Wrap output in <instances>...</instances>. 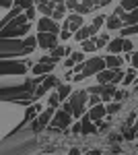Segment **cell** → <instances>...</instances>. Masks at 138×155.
Here are the masks:
<instances>
[{
  "mask_svg": "<svg viewBox=\"0 0 138 155\" xmlns=\"http://www.w3.org/2000/svg\"><path fill=\"white\" fill-rule=\"evenodd\" d=\"M70 56H72V60H74L76 64H79V62H85V54H82V52H74V54H70Z\"/></svg>",
  "mask_w": 138,
  "mask_h": 155,
  "instance_id": "37",
  "label": "cell"
},
{
  "mask_svg": "<svg viewBox=\"0 0 138 155\" xmlns=\"http://www.w3.org/2000/svg\"><path fill=\"white\" fill-rule=\"evenodd\" d=\"M54 19H66V6H64V2L62 4H56V11L52 15Z\"/></svg>",
  "mask_w": 138,
  "mask_h": 155,
  "instance_id": "24",
  "label": "cell"
},
{
  "mask_svg": "<svg viewBox=\"0 0 138 155\" xmlns=\"http://www.w3.org/2000/svg\"><path fill=\"white\" fill-rule=\"evenodd\" d=\"M0 4H2L4 8H8V6H11V0H0Z\"/></svg>",
  "mask_w": 138,
  "mask_h": 155,
  "instance_id": "45",
  "label": "cell"
},
{
  "mask_svg": "<svg viewBox=\"0 0 138 155\" xmlns=\"http://www.w3.org/2000/svg\"><path fill=\"white\" fill-rule=\"evenodd\" d=\"M126 95H128V91H124V89H122V91H115V93H114V99H115V101H122Z\"/></svg>",
  "mask_w": 138,
  "mask_h": 155,
  "instance_id": "38",
  "label": "cell"
},
{
  "mask_svg": "<svg viewBox=\"0 0 138 155\" xmlns=\"http://www.w3.org/2000/svg\"><path fill=\"white\" fill-rule=\"evenodd\" d=\"M37 41H39V48L52 50V48H56V44H58V35L56 33H50V31H39Z\"/></svg>",
  "mask_w": 138,
  "mask_h": 155,
  "instance_id": "4",
  "label": "cell"
},
{
  "mask_svg": "<svg viewBox=\"0 0 138 155\" xmlns=\"http://www.w3.org/2000/svg\"><path fill=\"white\" fill-rule=\"evenodd\" d=\"M54 64L56 62H46V60H39L37 64H33V74H50L54 71Z\"/></svg>",
  "mask_w": 138,
  "mask_h": 155,
  "instance_id": "12",
  "label": "cell"
},
{
  "mask_svg": "<svg viewBox=\"0 0 138 155\" xmlns=\"http://www.w3.org/2000/svg\"><path fill=\"white\" fill-rule=\"evenodd\" d=\"M81 46H82V52H95V50H99L97 39H95V37H89V39L81 41Z\"/></svg>",
  "mask_w": 138,
  "mask_h": 155,
  "instance_id": "19",
  "label": "cell"
},
{
  "mask_svg": "<svg viewBox=\"0 0 138 155\" xmlns=\"http://www.w3.org/2000/svg\"><path fill=\"white\" fill-rule=\"evenodd\" d=\"M120 101H115V104H109V106H107V114H109V116H114L115 112H117V110H120Z\"/></svg>",
  "mask_w": 138,
  "mask_h": 155,
  "instance_id": "33",
  "label": "cell"
},
{
  "mask_svg": "<svg viewBox=\"0 0 138 155\" xmlns=\"http://www.w3.org/2000/svg\"><path fill=\"white\" fill-rule=\"evenodd\" d=\"M52 87H58V79L50 72V74H46V79H43V83L39 85L37 89H35V93H33V97H41V95H46L47 91L52 89Z\"/></svg>",
  "mask_w": 138,
  "mask_h": 155,
  "instance_id": "6",
  "label": "cell"
},
{
  "mask_svg": "<svg viewBox=\"0 0 138 155\" xmlns=\"http://www.w3.org/2000/svg\"><path fill=\"white\" fill-rule=\"evenodd\" d=\"M107 50H109V54H120V52H124V37H115V39H109V44H107Z\"/></svg>",
  "mask_w": 138,
  "mask_h": 155,
  "instance_id": "14",
  "label": "cell"
},
{
  "mask_svg": "<svg viewBox=\"0 0 138 155\" xmlns=\"http://www.w3.org/2000/svg\"><path fill=\"white\" fill-rule=\"evenodd\" d=\"M115 71L117 68H103L101 72H97V83H114Z\"/></svg>",
  "mask_w": 138,
  "mask_h": 155,
  "instance_id": "13",
  "label": "cell"
},
{
  "mask_svg": "<svg viewBox=\"0 0 138 155\" xmlns=\"http://www.w3.org/2000/svg\"><path fill=\"white\" fill-rule=\"evenodd\" d=\"M82 4H87V6H89V8H93V6H95V0H81Z\"/></svg>",
  "mask_w": 138,
  "mask_h": 155,
  "instance_id": "44",
  "label": "cell"
},
{
  "mask_svg": "<svg viewBox=\"0 0 138 155\" xmlns=\"http://www.w3.org/2000/svg\"><path fill=\"white\" fill-rule=\"evenodd\" d=\"M81 122H82V132H87V134H91V132H95V130H97V128L93 126V118L89 116V114H87V116H85V118H82Z\"/></svg>",
  "mask_w": 138,
  "mask_h": 155,
  "instance_id": "20",
  "label": "cell"
},
{
  "mask_svg": "<svg viewBox=\"0 0 138 155\" xmlns=\"http://www.w3.org/2000/svg\"><path fill=\"white\" fill-rule=\"evenodd\" d=\"M37 4H46V2H50V0H35Z\"/></svg>",
  "mask_w": 138,
  "mask_h": 155,
  "instance_id": "46",
  "label": "cell"
},
{
  "mask_svg": "<svg viewBox=\"0 0 138 155\" xmlns=\"http://www.w3.org/2000/svg\"><path fill=\"white\" fill-rule=\"evenodd\" d=\"M126 60H130V62H132V66L138 68V52H128V58Z\"/></svg>",
  "mask_w": 138,
  "mask_h": 155,
  "instance_id": "29",
  "label": "cell"
},
{
  "mask_svg": "<svg viewBox=\"0 0 138 155\" xmlns=\"http://www.w3.org/2000/svg\"><path fill=\"white\" fill-rule=\"evenodd\" d=\"M64 27H66V29H70L72 33H76V31H79V29L82 27V15H81V12H74V15L66 17V21H64Z\"/></svg>",
  "mask_w": 138,
  "mask_h": 155,
  "instance_id": "10",
  "label": "cell"
},
{
  "mask_svg": "<svg viewBox=\"0 0 138 155\" xmlns=\"http://www.w3.org/2000/svg\"><path fill=\"white\" fill-rule=\"evenodd\" d=\"M25 15H27V17H29V21H33V19H35V8H33V6H29V8H27V12H25Z\"/></svg>",
  "mask_w": 138,
  "mask_h": 155,
  "instance_id": "41",
  "label": "cell"
},
{
  "mask_svg": "<svg viewBox=\"0 0 138 155\" xmlns=\"http://www.w3.org/2000/svg\"><path fill=\"white\" fill-rule=\"evenodd\" d=\"M58 95L62 97V99H66L68 95H72V89H70V85L66 83V85H60L58 83Z\"/></svg>",
  "mask_w": 138,
  "mask_h": 155,
  "instance_id": "23",
  "label": "cell"
},
{
  "mask_svg": "<svg viewBox=\"0 0 138 155\" xmlns=\"http://www.w3.org/2000/svg\"><path fill=\"white\" fill-rule=\"evenodd\" d=\"M107 29H122L124 27V19L120 17V15H111V17H107V23H105Z\"/></svg>",
  "mask_w": 138,
  "mask_h": 155,
  "instance_id": "15",
  "label": "cell"
},
{
  "mask_svg": "<svg viewBox=\"0 0 138 155\" xmlns=\"http://www.w3.org/2000/svg\"><path fill=\"white\" fill-rule=\"evenodd\" d=\"M134 81H136V68L132 66V68L124 74V81H122V83H124V85H130V83H134Z\"/></svg>",
  "mask_w": 138,
  "mask_h": 155,
  "instance_id": "25",
  "label": "cell"
},
{
  "mask_svg": "<svg viewBox=\"0 0 138 155\" xmlns=\"http://www.w3.org/2000/svg\"><path fill=\"white\" fill-rule=\"evenodd\" d=\"M87 101H89V91H76V93L70 95V106H72V116L74 118H82Z\"/></svg>",
  "mask_w": 138,
  "mask_h": 155,
  "instance_id": "1",
  "label": "cell"
},
{
  "mask_svg": "<svg viewBox=\"0 0 138 155\" xmlns=\"http://www.w3.org/2000/svg\"><path fill=\"white\" fill-rule=\"evenodd\" d=\"M37 11L39 12H43L46 17H52L54 15V11H56V2H46V4H37Z\"/></svg>",
  "mask_w": 138,
  "mask_h": 155,
  "instance_id": "18",
  "label": "cell"
},
{
  "mask_svg": "<svg viewBox=\"0 0 138 155\" xmlns=\"http://www.w3.org/2000/svg\"><path fill=\"white\" fill-rule=\"evenodd\" d=\"M99 99H101V97H99V93H91V95H89V101H87V104H89V106H97V104H101V101H99Z\"/></svg>",
  "mask_w": 138,
  "mask_h": 155,
  "instance_id": "30",
  "label": "cell"
},
{
  "mask_svg": "<svg viewBox=\"0 0 138 155\" xmlns=\"http://www.w3.org/2000/svg\"><path fill=\"white\" fill-rule=\"evenodd\" d=\"M89 116L93 118V122H97V124H99V122L107 116V107L101 106V104H97V106H93L91 110H89Z\"/></svg>",
  "mask_w": 138,
  "mask_h": 155,
  "instance_id": "11",
  "label": "cell"
},
{
  "mask_svg": "<svg viewBox=\"0 0 138 155\" xmlns=\"http://www.w3.org/2000/svg\"><path fill=\"white\" fill-rule=\"evenodd\" d=\"M105 62H107V68H120L124 60L120 58V54H109L105 56Z\"/></svg>",
  "mask_w": 138,
  "mask_h": 155,
  "instance_id": "17",
  "label": "cell"
},
{
  "mask_svg": "<svg viewBox=\"0 0 138 155\" xmlns=\"http://www.w3.org/2000/svg\"><path fill=\"white\" fill-rule=\"evenodd\" d=\"M70 35H72V31H70V29H66V27H62V31H60V37H62V39L66 41Z\"/></svg>",
  "mask_w": 138,
  "mask_h": 155,
  "instance_id": "39",
  "label": "cell"
},
{
  "mask_svg": "<svg viewBox=\"0 0 138 155\" xmlns=\"http://www.w3.org/2000/svg\"><path fill=\"white\" fill-rule=\"evenodd\" d=\"M60 99H62V97L58 95V91H56V93H50V107H58Z\"/></svg>",
  "mask_w": 138,
  "mask_h": 155,
  "instance_id": "28",
  "label": "cell"
},
{
  "mask_svg": "<svg viewBox=\"0 0 138 155\" xmlns=\"http://www.w3.org/2000/svg\"><path fill=\"white\" fill-rule=\"evenodd\" d=\"M105 44H109V35H107V33H103V35L97 37V46H99V48H103Z\"/></svg>",
  "mask_w": 138,
  "mask_h": 155,
  "instance_id": "31",
  "label": "cell"
},
{
  "mask_svg": "<svg viewBox=\"0 0 138 155\" xmlns=\"http://www.w3.org/2000/svg\"><path fill=\"white\" fill-rule=\"evenodd\" d=\"M74 64H76V62L72 60V56H70V58H66V60H64V66H66V68H72Z\"/></svg>",
  "mask_w": 138,
  "mask_h": 155,
  "instance_id": "42",
  "label": "cell"
},
{
  "mask_svg": "<svg viewBox=\"0 0 138 155\" xmlns=\"http://www.w3.org/2000/svg\"><path fill=\"white\" fill-rule=\"evenodd\" d=\"M97 31H99L97 25H89V27L82 25L81 29L74 33V39H76V41H85V39H89V37H95V35H97Z\"/></svg>",
  "mask_w": 138,
  "mask_h": 155,
  "instance_id": "9",
  "label": "cell"
},
{
  "mask_svg": "<svg viewBox=\"0 0 138 155\" xmlns=\"http://www.w3.org/2000/svg\"><path fill=\"white\" fill-rule=\"evenodd\" d=\"M52 118H54V107H50L43 114H39V116L31 122V128H33V130H41V128H46L47 124L52 122Z\"/></svg>",
  "mask_w": 138,
  "mask_h": 155,
  "instance_id": "5",
  "label": "cell"
},
{
  "mask_svg": "<svg viewBox=\"0 0 138 155\" xmlns=\"http://www.w3.org/2000/svg\"><path fill=\"white\" fill-rule=\"evenodd\" d=\"M14 4H17V6H21V8H25V11H27L29 6H33V2H31V0H14Z\"/></svg>",
  "mask_w": 138,
  "mask_h": 155,
  "instance_id": "32",
  "label": "cell"
},
{
  "mask_svg": "<svg viewBox=\"0 0 138 155\" xmlns=\"http://www.w3.org/2000/svg\"><path fill=\"white\" fill-rule=\"evenodd\" d=\"M124 52H134V44L128 37H124Z\"/></svg>",
  "mask_w": 138,
  "mask_h": 155,
  "instance_id": "34",
  "label": "cell"
},
{
  "mask_svg": "<svg viewBox=\"0 0 138 155\" xmlns=\"http://www.w3.org/2000/svg\"><path fill=\"white\" fill-rule=\"evenodd\" d=\"M76 12H81V15H87V12H91V8H89L87 4L79 2V4H76Z\"/></svg>",
  "mask_w": 138,
  "mask_h": 155,
  "instance_id": "35",
  "label": "cell"
},
{
  "mask_svg": "<svg viewBox=\"0 0 138 155\" xmlns=\"http://www.w3.org/2000/svg\"><path fill=\"white\" fill-rule=\"evenodd\" d=\"M72 118H74L72 112L66 110V107H62V110H58L56 114H54V118H52V122H50V126H52V128H66V126H70V120H72Z\"/></svg>",
  "mask_w": 138,
  "mask_h": 155,
  "instance_id": "3",
  "label": "cell"
},
{
  "mask_svg": "<svg viewBox=\"0 0 138 155\" xmlns=\"http://www.w3.org/2000/svg\"><path fill=\"white\" fill-rule=\"evenodd\" d=\"M105 23H107V19H105L103 15H97L95 21H93V25H97V27H101V25H105Z\"/></svg>",
  "mask_w": 138,
  "mask_h": 155,
  "instance_id": "36",
  "label": "cell"
},
{
  "mask_svg": "<svg viewBox=\"0 0 138 155\" xmlns=\"http://www.w3.org/2000/svg\"><path fill=\"white\" fill-rule=\"evenodd\" d=\"M103 68H107V62L105 58H91L85 62V71H82V77L87 79V77H97V72H101Z\"/></svg>",
  "mask_w": 138,
  "mask_h": 155,
  "instance_id": "2",
  "label": "cell"
},
{
  "mask_svg": "<svg viewBox=\"0 0 138 155\" xmlns=\"http://www.w3.org/2000/svg\"><path fill=\"white\" fill-rule=\"evenodd\" d=\"M120 4H122L126 11H136L138 8V0H120Z\"/></svg>",
  "mask_w": 138,
  "mask_h": 155,
  "instance_id": "27",
  "label": "cell"
},
{
  "mask_svg": "<svg viewBox=\"0 0 138 155\" xmlns=\"http://www.w3.org/2000/svg\"><path fill=\"white\" fill-rule=\"evenodd\" d=\"M27 31H29V23L19 25V27L6 25V27L2 29V33H0V35H2V37H19V35H23V33H27Z\"/></svg>",
  "mask_w": 138,
  "mask_h": 155,
  "instance_id": "8",
  "label": "cell"
},
{
  "mask_svg": "<svg viewBox=\"0 0 138 155\" xmlns=\"http://www.w3.org/2000/svg\"><path fill=\"white\" fill-rule=\"evenodd\" d=\"M52 2H56V4H62V2H64V0H52Z\"/></svg>",
  "mask_w": 138,
  "mask_h": 155,
  "instance_id": "47",
  "label": "cell"
},
{
  "mask_svg": "<svg viewBox=\"0 0 138 155\" xmlns=\"http://www.w3.org/2000/svg\"><path fill=\"white\" fill-rule=\"evenodd\" d=\"M37 29H39V31H50V33H56V35H60V31H62L54 17H43V19L37 23Z\"/></svg>",
  "mask_w": 138,
  "mask_h": 155,
  "instance_id": "7",
  "label": "cell"
},
{
  "mask_svg": "<svg viewBox=\"0 0 138 155\" xmlns=\"http://www.w3.org/2000/svg\"><path fill=\"white\" fill-rule=\"evenodd\" d=\"M66 54H70V48L56 46V48H52V54H50V58H52V62H56V60H60L62 56H66Z\"/></svg>",
  "mask_w": 138,
  "mask_h": 155,
  "instance_id": "16",
  "label": "cell"
},
{
  "mask_svg": "<svg viewBox=\"0 0 138 155\" xmlns=\"http://www.w3.org/2000/svg\"><path fill=\"white\" fill-rule=\"evenodd\" d=\"M39 110H41V106H39V104H33L31 107H27V116H25V118L27 120H35V116H37Z\"/></svg>",
  "mask_w": 138,
  "mask_h": 155,
  "instance_id": "26",
  "label": "cell"
},
{
  "mask_svg": "<svg viewBox=\"0 0 138 155\" xmlns=\"http://www.w3.org/2000/svg\"><path fill=\"white\" fill-rule=\"evenodd\" d=\"M72 132H82V122H76L74 128H72Z\"/></svg>",
  "mask_w": 138,
  "mask_h": 155,
  "instance_id": "43",
  "label": "cell"
},
{
  "mask_svg": "<svg viewBox=\"0 0 138 155\" xmlns=\"http://www.w3.org/2000/svg\"><path fill=\"white\" fill-rule=\"evenodd\" d=\"M122 35H124V37L138 35V23H134V25H126V27H122Z\"/></svg>",
  "mask_w": 138,
  "mask_h": 155,
  "instance_id": "22",
  "label": "cell"
},
{
  "mask_svg": "<svg viewBox=\"0 0 138 155\" xmlns=\"http://www.w3.org/2000/svg\"><path fill=\"white\" fill-rule=\"evenodd\" d=\"M76 4H79V0H66V8L70 11H76Z\"/></svg>",
  "mask_w": 138,
  "mask_h": 155,
  "instance_id": "40",
  "label": "cell"
},
{
  "mask_svg": "<svg viewBox=\"0 0 138 155\" xmlns=\"http://www.w3.org/2000/svg\"><path fill=\"white\" fill-rule=\"evenodd\" d=\"M122 19H124V25H134V23H138V8H136V11L126 12Z\"/></svg>",
  "mask_w": 138,
  "mask_h": 155,
  "instance_id": "21",
  "label": "cell"
}]
</instances>
